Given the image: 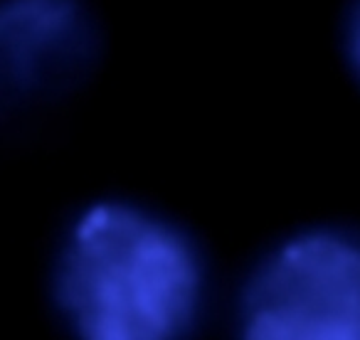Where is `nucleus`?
Returning <instances> with one entry per match:
<instances>
[{"label":"nucleus","mask_w":360,"mask_h":340,"mask_svg":"<svg viewBox=\"0 0 360 340\" xmlns=\"http://www.w3.org/2000/svg\"><path fill=\"white\" fill-rule=\"evenodd\" d=\"M200 294L193 242L129 202L86 207L62 242L57 301L79 340H180Z\"/></svg>","instance_id":"f257e3e1"},{"label":"nucleus","mask_w":360,"mask_h":340,"mask_svg":"<svg viewBox=\"0 0 360 340\" xmlns=\"http://www.w3.org/2000/svg\"><path fill=\"white\" fill-rule=\"evenodd\" d=\"M242 340H360V235L309 230L252 271L240 303Z\"/></svg>","instance_id":"f03ea898"},{"label":"nucleus","mask_w":360,"mask_h":340,"mask_svg":"<svg viewBox=\"0 0 360 340\" xmlns=\"http://www.w3.org/2000/svg\"><path fill=\"white\" fill-rule=\"evenodd\" d=\"M94 52L96 27L84 0H0V116L75 86Z\"/></svg>","instance_id":"7ed1b4c3"},{"label":"nucleus","mask_w":360,"mask_h":340,"mask_svg":"<svg viewBox=\"0 0 360 340\" xmlns=\"http://www.w3.org/2000/svg\"><path fill=\"white\" fill-rule=\"evenodd\" d=\"M343 52L350 72L360 84V0H353L343 20Z\"/></svg>","instance_id":"20e7f679"}]
</instances>
